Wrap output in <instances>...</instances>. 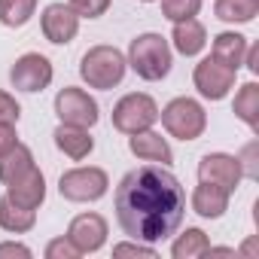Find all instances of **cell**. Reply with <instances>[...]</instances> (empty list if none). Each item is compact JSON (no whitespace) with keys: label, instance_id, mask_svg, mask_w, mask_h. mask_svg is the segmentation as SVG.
Wrapping results in <instances>:
<instances>
[{"label":"cell","instance_id":"22","mask_svg":"<svg viewBox=\"0 0 259 259\" xmlns=\"http://www.w3.org/2000/svg\"><path fill=\"white\" fill-rule=\"evenodd\" d=\"M232 110H235V116L244 125H250L253 132H256V128H259V85L256 82H244L238 89V95H235Z\"/></svg>","mask_w":259,"mask_h":259},{"label":"cell","instance_id":"35","mask_svg":"<svg viewBox=\"0 0 259 259\" xmlns=\"http://www.w3.org/2000/svg\"><path fill=\"white\" fill-rule=\"evenodd\" d=\"M141 4H153V0H141Z\"/></svg>","mask_w":259,"mask_h":259},{"label":"cell","instance_id":"28","mask_svg":"<svg viewBox=\"0 0 259 259\" xmlns=\"http://www.w3.org/2000/svg\"><path fill=\"white\" fill-rule=\"evenodd\" d=\"M79 250L70 244V238H55L46 244V259H76Z\"/></svg>","mask_w":259,"mask_h":259},{"label":"cell","instance_id":"20","mask_svg":"<svg viewBox=\"0 0 259 259\" xmlns=\"http://www.w3.org/2000/svg\"><path fill=\"white\" fill-rule=\"evenodd\" d=\"M34 223H37V210H28V207L10 201L7 195L0 198V229H4V232L22 235V232H31Z\"/></svg>","mask_w":259,"mask_h":259},{"label":"cell","instance_id":"16","mask_svg":"<svg viewBox=\"0 0 259 259\" xmlns=\"http://www.w3.org/2000/svg\"><path fill=\"white\" fill-rule=\"evenodd\" d=\"M171 40H174V49H177L180 55L192 58V55H198V52L204 49L207 31H204V25H201L198 19H183V22H174Z\"/></svg>","mask_w":259,"mask_h":259},{"label":"cell","instance_id":"32","mask_svg":"<svg viewBox=\"0 0 259 259\" xmlns=\"http://www.w3.org/2000/svg\"><path fill=\"white\" fill-rule=\"evenodd\" d=\"M4 256H19V259H31V247H25V244H0V259Z\"/></svg>","mask_w":259,"mask_h":259},{"label":"cell","instance_id":"25","mask_svg":"<svg viewBox=\"0 0 259 259\" xmlns=\"http://www.w3.org/2000/svg\"><path fill=\"white\" fill-rule=\"evenodd\" d=\"M198 10H201V0H162V16L171 22L195 19Z\"/></svg>","mask_w":259,"mask_h":259},{"label":"cell","instance_id":"29","mask_svg":"<svg viewBox=\"0 0 259 259\" xmlns=\"http://www.w3.org/2000/svg\"><path fill=\"white\" fill-rule=\"evenodd\" d=\"M238 165H241V177H250V180L259 177V168H256V141L244 147V153L238 156Z\"/></svg>","mask_w":259,"mask_h":259},{"label":"cell","instance_id":"6","mask_svg":"<svg viewBox=\"0 0 259 259\" xmlns=\"http://www.w3.org/2000/svg\"><path fill=\"white\" fill-rule=\"evenodd\" d=\"M110 189V177L101 168H73L58 180V192L67 201H98Z\"/></svg>","mask_w":259,"mask_h":259},{"label":"cell","instance_id":"5","mask_svg":"<svg viewBox=\"0 0 259 259\" xmlns=\"http://www.w3.org/2000/svg\"><path fill=\"white\" fill-rule=\"evenodd\" d=\"M159 119V104L144 95V92H132L125 95L116 107H113V128L122 135H138V132H147L153 128Z\"/></svg>","mask_w":259,"mask_h":259},{"label":"cell","instance_id":"30","mask_svg":"<svg viewBox=\"0 0 259 259\" xmlns=\"http://www.w3.org/2000/svg\"><path fill=\"white\" fill-rule=\"evenodd\" d=\"M22 107L10 92H0V122H19Z\"/></svg>","mask_w":259,"mask_h":259},{"label":"cell","instance_id":"12","mask_svg":"<svg viewBox=\"0 0 259 259\" xmlns=\"http://www.w3.org/2000/svg\"><path fill=\"white\" fill-rule=\"evenodd\" d=\"M40 25H43V37L55 46H64L76 37L79 31V16L70 10V4H49L40 16Z\"/></svg>","mask_w":259,"mask_h":259},{"label":"cell","instance_id":"11","mask_svg":"<svg viewBox=\"0 0 259 259\" xmlns=\"http://www.w3.org/2000/svg\"><path fill=\"white\" fill-rule=\"evenodd\" d=\"M67 238L79 250V256L82 253H98L107 241V220L101 213H79V217L70 220Z\"/></svg>","mask_w":259,"mask_h":259},{"label":"cell","instance_id":"7","mask_svg":"<svg viewBox=\"0 0 259 259\" xmlns=\"http://www.w3.org/2000/svg\"><path fill=\"white\" fill-rule=\"evenodd\" d=\"M52 76H55L52 61H49L46 55H40V52H25V55L13 64V70H10V82H13L19 92H28V95L43 92V89L52 82Z\"/></svg>","mask_w":259,"mask_h":259},{"label":"cell","instance_id":"4","mask_svg":"<svg viewBox=\"0 0 259 259\" xmlns=\"http://www.w3.org/2000/svg\"><path fill=\"white\" fill-rule=\"evenodd\" d=\"M159 116H162V125L168 128V135L177 141H195L207 128V113L195 98H174Z\"/></svg>","mask_w":259,"mask_h":259},{"label":"cell","instance_id":"18","mask_svg":"<svg viewBox=\"0 0 259 259\" xmlns=\"http://www.w3.org/2000/svg\"><path fill=\"white\" fill-rule=\"evenodd\" d=\"M31 168H37L34 165V153L25 147V144H13L4 156H0V183H16V180H22Z\"/></svg>","mask_w":259,"mask_h":259},{"label":"cell","instance_id":"1","mask_svg":"<svg viewBox=\"0 0 259 259\" xmlns=\"http://www.w3.org/2000/svg\"><path fill=\"white\" fill-rule=\"evenodd\" d=\"M119 229L144 244L165 241L186 217V192L165 165H144L128 171L113 195Z\"/></svg>","mask_w":259,"mask_h":259},{"label":"cell","instance_id":"13","mask_svg":"<svg viewBox=\"0 0 259 259\" xmlns=\"http://www.w3.org/2000/svg\"><path fill=\"white\" fill-rule=\"evenodd\" d=\"M7 198L22 204V207H28V210H37L43 204V198H46V177L37 168H31L22 180L7 186Z\"/></svg>","mask_w":259,"mask_h":259},{"label":"cell","instance_id":"33","mask_svg":"<svg viewBox=\"0 0 259 259\" xmlns=\"http://www.w3.org/2000/svg\"><path fill=\"white\" fill-rule=\"evenodd\" d=\"M244 64L253 70V73H259V46H247V55H244Z\"/></svg>","mask_w":259,"mask_h":259},{"label":"cell","instance_id":"17","mask_svg":"<svg viewBox=\"0 0 259 259\" xmlns=\"http://www.w3.org/2000/svg\"><path fill=\"white\" fill-rule=\"evenodd\" d=\"M192 210L204 220H220L229 210V192L213 186V183H201L192 192Z\"/></svg>","mask_w":259,"mask_h":259},{"label":"cell","instance_id":"2","mask_svg":"<svg viewBox=\"0 0 259 259\" xmlns=\"http://www.w3.org/2000/svg\"><path fill=\"white\" fill-rule=\"evenodd\" d=\"M128 64H132V70L141 79L159 82L171 73L174 55H171V46L162 34H141L128 46Z\"/></svg>","mask_w":259,"mask_h":259},{"label":"cell","instance_id":"10","mask_svg":"<svg viewBox=\"0 0 259 259\" xmlns=\"http://www.w3.org/2000/svg\"><path fill=\"white\" fill-rule=\"evenodd\" d=\"M198 180L201 183H213L220 189H226L229 195L238 189L241 183V165H238V156H229V153H207L201 162H198Z\"/></svg>","mask_w":259,"mask_h":259},{"label":"cell","instance_id":"26","mask_svg":"<svg viewBox=\"0 0 259 259\" xmlns=\"http://www.w3.org/2000/svg\"><path fill=\"white\" fill-rule=\"evenodd\" d=\"M70 10L79 19H98L110 10V0H70Z\"/></svg>","mask_w":259,"mask_h":259},{"label":"cell","instance_id":"15","mask_svg":"<svg viewBox=\"0 0 259 259\" xmlns=\"http://www.w3.org/2000/svg\"><path fill=\"white\" fill-rule=\"evenodd\" d=\"M128 150H132L138 159H144V162H159V165H171L174 162V153H171L168 141L162 135L150 132V128L128 138Z\"/></svg>","mask_w":259,"mask_h":259},{"label":"cell","instance_id":"34","mask_svg":"<svg viewBox=\"0 0 259 259\" xmlns=\"http://www.w3.org/2000/svg\"><path fill=\"white\" fill-rule=\"evenodd\" d=\"M204 256H235V250L232 247H207Z\"/></svg>","mask_w":259,"mask_h":259},{"label":"cell","instance_id":"3","mask_svg":"<svg viewBox=\"0 0 259 259\" xmlns=\"http://www.w3.org/2000/svg\"><path fill=\"white\" fill-rule=\"evenodd\" d=\"M125 67H128V61L116 46H92L79 61V76H82V82H89V89L107 92L122 82Z\"/></svg>","mask_w":259,"mask_h":259},{"label":"cell","instance_id":"21","mask_svg":"<svg viewBox=\"0 0 259 259\" xmlns=\"http://www.w3.org/2000/svg\"><path fill=\"white\" fill-rule=\"evenodd\" d=\"M213 13L220 22L229 25H247L259 16V0H217Z\"/></svg>","mask_w":259,"mask_h":259},{"label":"cell","instance_id":"8","mask_svg":"<svg viewBox=\"0 0 259 259\" xmlns=\"http://www.w3.org/2000/svg\"><path fill=\"white\" fill-rule=\"evenodd\" d=\"M55 113L64 125H79V128H92L98 122V104L89 92L82 89H61L55 95Z\"/></svg>","mask_w":259,"mask_h":259},{"label":"cell","instance_id":"9","mask_svg":"<svg viewBox=\"0 0 259 259\" xmlns=\"http://www.w3.org/2000/svg\"><path fill=\"white\" fill-rule=\"evenodd\" d=\"M235 73H238V70L226 67L223 61H217V58L210 55V58H204L201 64H195L192 79H195V89H198L204 98L223 101V98L232 92V85H235Z\"/></svg>","mask_w":259,"mask_h":259},{"label":"cell","instance_id":"27","mask_svg":"<svg viewBox=\"0 0 259 259\" xmlns=\"http://www.w3.org/2000/svg\"><path fill=\"white\" fill-rule=\"evenodd\" d=\"M113 256H144V259H156V247L144 244V241H125L113 247Z\"/></svg>","mask_w":259,"mask_h":259},{"label":"cell","instance_id":"14","mask_svg":"<svg viewBox=\"0 0 259 259\" xmlns=\"http://www.w3.org/2000/svg\"><path fill=\"white\" fill-rule=\"evenodd\" d=\"M55 147L67 156V159H73V162H82L92 150H95V141H92V135H89V128H79V125H58L55 128Z\"/></svg>","mask_w":259,"mask_h":259},{"label":"cell","instance_id":"31","mask_svg":"<svg viewBox=\"0 0 259 259\" xmlns=\"http://www.w3.org/2000/svg\"><path fill=\"white\" fill-rule=\"evenodd\" d=\"M16 144V122H0V156Z\"/></svg>","mask_w":259,"mask_h":259},{"label":"cell","instance_id":"19","mask_svg":"<svg viewBox=\"0 0 259 259\" xmlns=\"http://www.w3.org/2000/svg\"><path fill=\"white\" fill-rule=\"evenodd\" d=\"M244 55H247V37H241L235 31H223L213 37V58L223 61L226 67L238 70L244 64Z\"/></svg>","mask_w":259,"mask_h":259},{"label":"cell","instance_id":"23","mask_svg":"<svg viewBox=\"0 0 259 259\" xmlns=\"http://www.w3.org/2000/svg\"><path fill=\"white\" fill-rule=\"evenodd\" d=\"M207 247H210V241H207V235H204L201 229H186V232L174 241L171 256H174V259H195V256H204Z\"/></svg>","mask_w":259,"mask_h":259},{"label":"cell","instance_id":"24","mask_svg":"<svg viewBox=\"0 0 259 259\" xmlns=\"http://www.w3.org/2000/svg\"><path fill=\"white\" fill-rule=\"evenodd\" d=\"M34 10H37V0H0V25L22 28L31 22Z\"/></svg>","mask_w":259,"mask_h":259}]
</instances>
